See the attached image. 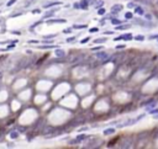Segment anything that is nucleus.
Masks as SVG:
<instances>
[{
  "label": "nucleus",
  "mask_w": 158,
  "mask_h": 149,
  "mask_svg": "<svg viewBox=\"0 0 158 149\" xmlns=\"http://www.w3.org/2000/svg\"><path fill=\"white\" fill-rule=\"evenodd\" d=\"M130 26L128 24H126V25H122V24H120V25H117V27H115V30H127V29H130Z\"/></svg>",
  "instance_id": "1a4fd4ad"
},
{
  "label": "nucleus",
  "mask_w": 158,
  "mask_h": 149,
  "mask_svg": "<svg viewBox=\"0 0 158 149\" xmlns=\"http://www.w3.org/2000/svg\"><path fill=\"white\" fill-rule=\"evenodd\" d=\"M115 133V129L114 128H108V129H105L104 131V134L105 136H109V134H114Z\"/></svg>",
  "instance_id": "2eb2a0df"
},
{
  "label": "nucleus",
  "mask_w": 158,
  "mask_h": 149,
  "mask_svg": "<svg viewBox=\"0 0 158 149\" xmlns=\"http://www.w3.org/2000/svg\"><path fill=\"white\" fill-rule=\"evenodd\" d=\"M54 11H56V10H52V11H49V12H47V14H46V15H45V17H49V16H53V14H54Z\"/></svg>",
  "instance_id": "393cba45"
},
{
  "label": "nucleus",
  "mask_w": 158,
  "mask_h": 149,
  "mask_svg": "<svg viewBox=\"0 0 158 149\" xmlns=\"http://www.w3.org/2000/svg\"><path fill=\"white\" fill-rule=\"evenodd\" d=\"M90 40V37H87V38H84V40H82V43H87L88 41Z\"/></svg>",
  "instance_id": "7c9ffc66"
},
{
  "label": "nucleus",
  "mask_w": 158,
  "mask_h": 149,
  "mask_svg": "<svg viewBox=\"0 0 158 149\" xmlns=\"http://www.w3.org/2000/svg\"><path fill=\"white\" fill-rule=\"evenodd\" d=\"M87 138H88V136H87V134H80V136H78V137H77V139H78L79 142H80V141H83V139H87Z\"/></svg>",
  "instance_id": "a211bd4d"
},
{
  "label": "nucleus",
  "mask_w": 158,
  "mask_h": 149,
  "mask_svg": "<svg viewBox=\"0 0 158 149\" xmlns=\"http://www.w3.org/2000/svg\"><path fill=\"white\" fill-rule=\"evenodd\" d=\"M133 143H135V139L133 137H124L121 141L119 142V147L122 148V149H127V148H132L133 147Z\"/></svg>",
  "instance_id": "f257e3e1"
},
{
  "label": "nucleus",
  "mask_w": 158,
  "mask_h": 149,
  "mask_svg": "<svg viewBox=\"0 0 158 149\" xmlns=\"http://www.w3.org/2000/svg\"><path fill=\"white\" fill-rule=\"evenodd\" d=\"M135 6H136V3L135 1H131V3L127 4V8H135Z\"/></svg>",
  "instance_id": "bb28decb"
},
{
  "label": "nucleus",
  "mask_w": 158,
  "mask_h": 149,
  "mask_svg": "<svg viewBox=\"0 0 158 149\" xmlns=\"http://www.w3.org/2000/svg\"><path fill=\"white\" fill-rule=\"evenodd\" d=\"M15 1H16V0H11V1H10V3H9V4H8V5H9V6H10V5H12V4H14V3H15Z\"/></svg>",
  "instance_id": "4c0bfd02"
},
{
  "label": "nucleus",
  "mask_w": 158,
  "mask_h": 149,
  "mask_svg": "<svg viewBox=\"0 0 158 149\" xmlns=\"http://www.w3.org/2000/svg\"><path fill=\"white\" fill-rule=\"evenodd\" d=\"M152 138H155V139H156V138H158V128H156L155 131L152 132Z\"/></svg>",
  "instance_id": "6ab92c4d"
},
{
  "label": "nucleus",
  "mask_w": 158,
  "mask_h": 149,
  "mask_svg": "<svg viewBox=\"0 0 158 149\" xmlns=\"http://www.w3.org/2000/svg\"><path fill=\"white\" fill-rule=\"evenodd\" d=\"M49 22H66V20H52Z\"/></svg>",
  "instance_id": "2f4dec72"
},
{
  "label": "nucleus",
  "mask_w": 158,
  "mask_h": 149,
  "mask_svg": "<svg viewBox=\"0 0 158 149\" xmlns=\"http://www.w3.org/2000/svg\"><path fill=\"white\" fill-rule=\"evenodd\" d=\"M125 17H126L127 20H131V18L133 17V14H132V12H127L126 15H125Z\"/></svg>",
  "instance_id": "4be33fe9"
},
{
  "label": "nucleus",
  "mask_w": 158,
  "mask_h": 149,
  "mask_svg": "<svg viewBox=\"0 0 158 149\" xmlns=\"http://www.w3.org/2000/svg\"><path fill=\"white\" fill-rule=\"evenodd\" d=\"M95 57H96L98 59H99V60H101V62H104V60L106 59V57H108V53H106V52H103V51H101V52L96 53Z\"/></svg>",
  "instance_id": "0eeeda50"
},
{
  "label": "nucleus",
  "mask_w": 158,
  "mask_h": 149,
  "mask_svg": "<svg viewBox=\"0 0 158 149\" xmlns=\"http://www.w3.org/2000/svg\"><path fill=\"white\" fill-rule=\"evenodd\" d=\"M74 40H76V38H74V37H72V38H68V40H67V42H73Z\"/></svg>",
  "instance_id": "e433bc0d"
},
{
  "label": "nucleus",
  "mask_w": 158,
  "mask_h": 149,
  "mask_svg": "<svg viewBox=\"0 0 158 149\" xmlns=\"http://www.w3.org/2000/svg\"><path fill=\"white\" fill-rule=\"evenodd\" d=\"M88 6H89V3H88V0H82V1L79 3V9H83V10H87Z\"/></svg>",
  "instance_id": "6e6552de"
},
{
  "label": "nucleus",
  "mask_w": 158,
  "mask_h": 149,
  "mask_svg": "<svg viewBox=\"0 0 158 149\" xmlns=\"http://www.w3.org/2000/svg\"><path fill=\"white\" fill-rule=\"evenodd\" d=\"M101 143H103V141H101V139L93 138V139H90V141L87 143L85 148H99V147L101 146Z\"/></svg>",
  "instance_id": "7ed1b4c3"
},
{
  "label": "nucleus",
  "mask_w": 158,
  "mask_h": 149,
  "mask_svg": "<svg viewBox=\"0 0 158 149\" xmlns=\"http://www.w3.org/2000/svg\"><path fill=\"white\" fill-rule=\"evenodd\" d=\"M56 55L59 58H64L66 57V53H64V51H62V49H57L56 51Z\"/></svg>",
  "instance_id": "9b49d317"
},
{
  "label": "nucleus",
  "mask_w": 158,
  "mask_h": 149,
  "mask_svg": "<svg viewBox=\"0 0 158 149\" xmlns=\"http://www.w3.org/2000/svg\"><path fill=\"white\" fill-rule=\"evenodd\" d=\"M77 143H79V141H78V139H73V141H71V142H69V144H77Z\"/></svg>",
  "instance_id": "c756f323"
},
{
  "label": "nucleus",
  "mask_w": 158,
  "mask_h": 149,
  "mask_svg": "<svg viewBox=\"0 0 158 149\" xmlns=\"http://www.w3.org/2000/svg\"><path fill=\"white\" fill-rule=\"evenodd\" d=\"M56 5H61V3H59V1H53V3H48V4H45V6H43V8L48 9V8H51V6H56Z\"/></svg>",
  "instance_id": "f8f14e48"
},
{
  "label": "nucleus",
  "mask_w": 158,
  "mask_h": 149,
  "mask_svg": "<svg viewBox=\"0 0 158 149\" xmlns=\"http://www.w3.org/2000/svg\"><path fill=\"white\" fill-rule=\"evenodd\" d=\"M99 49H101V47H94L93 48V51H99Z\"/></svg>",
  "instance_id": "58836bf2"
},
{
  "label": "nucleus",
  "mask_w": 158,
  "mask_h": 149,
  "mask_svg": "<svg viewBox=\"0 0 158 149\" xmlns=\"http://www.w3.org/2000/svg\"><path fill=\"white\" fill-rule=\"evenodd\" d=\"M137 122V120L136 118H130V120H126V121H125V122L124 123H121V124H119L117 126V128H122V127H127V126H132V124H135V123H136Z\"/></svg>",
  "instance_id": "39448f33"
},
{
  "label": "nucleus",
  "mask_w": 158,
  "mask_h": 149,
  "mask_svg": "<svg viewBox=\"0 0 158 149\" xmlns=\"http://www.w3.org/2000/svg\"><path fill=\"white\" fill-rule=\"evenodd\" d=\"M121 38L125 40V41H131V40L133 38V37H132L131 33H127V35H122V36H121Z\"/></svg>",
  "instance_id": "4468645a"
},
{
  "label": "nucleus",
  "mask_w": 158,
  "mask_h": 149,
  "mask_svg": "<svg viewBox=\"0 0 158 149\" xmlns=\"http://www.w3.org/2000/svg\"><path fill=\"white\" fill-rule=\"evenodd\" d=\"M133 22H135L136 25H140V26H142V27H145V29H151V27H155V26H156L155 22H152V21H150V20L145 21V20H141V18H133Z\"/></svg>",
  "instance_id": "f03ea898"
},
{
  "label": "nucleus",
  "mask_w": 158,
  "mask_h": 149,
  "mask_svg": "<svg viewBox=\"0 0 158 149\" xmlns=\"http://www.w3.org/2000/svg\"><path fill=\"white\" fill-rule=\"evenodd\" d=\"M74 27V29H77V30H83V29H87V25H74L73 26Z\"/></svg>",
  "instance_id": "f3484780"
},
{
  "label": "nucleus",
  "mask_w": 158,
  "mask_h": 149,
  "mask_svg": "<svg viewBox=\"0 0 158 149\" xmlns=\"http://www.w3.org/2000/svg\"><path fill=\"white\" fill-rule=\"evenodd\" d=\"M84 122H85V118L83 117V116H78V117H76L72 121V122H69V126H71V127H73V126H80Z\"/></svg>",
  "instance_id": "20e7f679"
},
{
  "label": "nucleus",
  "mask_w": 158,
  "mask_h": 149,
  "mask_svg": "<svg viewBox=\"0 0 158 149\" xmlns=\"http://www.w3.org/2000/svg\"><path fill=\"white\" fill-rule=\"evenodd\" d=\"M155 118H156V120H158V112L156 113V116H155Z\"/></svg>",
  "instance_id": "a19ab883"
},
{
  "label": "nucleus",
  "mask_w": 158,
  "mask_h": 149,
  "mask_svg": "<svg viewBox=\"0 0 158 149\" xmlns=\"http://www.w3.org/2000/svg\"><path fill=\"white\" fill-rule=\"evenodd\" d=\"M147 105H148V106H147V111H150L151 109H153V107H156V106H157V101L153 100V101H151V102H148Z\"/></svg>",
  "instance_id": "9d476101"
},
{
  "label": "nucleus",
  "mask_w": 158,
  "mask_h": 149,
  "mask_svg": "<svg viewBox=\"0 0 158 149\" xmlns=\"http://www.w3.org/2000/svg\"><path fill=\"white\" fill-rule=\"evenodd\" d=\"M135 40H136V41H143V40H145V36H142V35H138V36H136V37H135Z\"/></svg>",
  "instance_id": "412c9836"
},
{
  "label": "nucleus",
  "mask_w": 158,
  "mask_h": 149,
  "mask_svg": "<svg viewBox=\"0 0 158 149\" xmlns=\"http://www.w3.org/2000/svg\"><path fill=\"white\" fill-rule=\"evenodd\" d=\"M64 32H66V33H69V32H72V30L68 29V30H64Z\"/></svg>",
  "instance_id": "ea45409f"
},
{
  "label": "nucleus",
  "mask_w": 158,
  "mask_h": 149,
  "mask_svg": "<svg viewBox=\"0 0 158 149\" xmlns=\"http://www.w3.org/2000/svg\"><path fill=\"white\" fill-rule=\"evenodd\" d=\"M99 31V27H93V29L89 30V32H91V33H94V32H98Z\"/></svg>",
  "instance_id": "a878e982"
},
{
  "label": "nucleus",
  "mask_w": 158,
  "mask_h": 149,
  "mask_svg": "<svg viewBox=\"0 0 158 149\" xmlns=\"http://www.w3.org/2000/svg\"><path fill=\"white\" fill-rule=\"evenodd\" d=\"M116 48H117V49H124V48H125V46H124V44H119Z\"/></svg>",
  "instance_id": "473e14b6"
},
{
  "label": "nucleus",
  "mask_w": 158,
  "mask_h": 149,
  "mask_svg": "<svg viewBox=\"0 0 158 149\" xmlns=\"http://www.w3.org/2000/svg\"><path fill=\"white\" fill-rule=\"evenodd\" d=\"M113 33H114L113 31H106V32H105V35H113Z\"/></svg>",
  "instance_id": "f704fd0d"
},
{
  "label": "nucleus",
  "mask_w": 158,
  "mask_h": 149,
  "mask_svg": "<svg viewBox=\"0 0 158 149\" xmlns=\"http://www.w3.org/2000/svg\"><path fill=\"white\" fill-rule=\"evenodd\" d=\"M98 14H99V15H104V14H105V9H103V8H99V9H98Z\"/></svg>",
  "instance_id": "5701e85b"
},
{
  "label": "nucleus",
  "mask_w": 158,
  "mask_h": 149,
  "mask_svg": "<svg viewBox=\"0 0 158 149\" xmlns=\"http://www.w3.org/2000/svg\"><path fill=\"white\" fill-rule=\"evenodd\" d=\"M106 41H108L106 38H98V40H95V43H105Z\"/></svg>",
  "instance_id": "aec40b11"
},
{
  "label": "nucleus",
  "mask_w": 158,
  "mask_h": 149,
  "mask_svg": "<svg viewBox=\"0 0 158 149\" xmlns=\"http://www.w3.org/2000/svg\"><path fill=\"white\" fill-rule=\"evenodd\" d=\"M111 24L113 25H120V24H122V21L119 20V18H111Z\"/></svg>",
  "instance_id": "dca6fc26"
},
{
  "label": "nucleus",
  "mask_w": 158,
  "mask_h": 149,
  "mask_svg": "<svg viewBox=\"0 0 158 149\" xmlns=\"http://www.w3.org/2000/svg\"><path fill=\"white\" fill-rule=\"evenodd\" d=\"M135 12L138 14V15H143L145 14V11H143V9L141 6H135Z\"/></svg>",
  "instance_id": "ddd939ff"
},
{
  "label": "nucleus",
  "mask_w": 158,
  "mask_h": 149,
  "mask_svg": "<svg viewBox=\"0 0 158 149\" xmlns=\"http://www.w3.org/2000/svg\"><path fill=\"white\" fill-rule=\"evenodd\" d=\"M157 112H158V110H157V109H155V107L150 110V113H152V115H155V113H157Z\"/></svg>",
  "instance_id": "c85d7f7f"
},
{
  "label": "nucleus",
  "mask_w": 158,
  "mask_h": 149,
  "mask_svg": "<svg viewBox=\"0 0 158 149\" xmlns=\"http://www.w3.org/2000/svg\"><path fill=\"white\" fill-rule=\"evenodd\" d=\"M122 8H124V6L121 5V4H115V5L113 6V9H111V12H113L114 15H116L117 12H120V11L122 10Z\"/></svg>",
  "instance_id": "423d86ee"
},
{
  "label": "nucleus",
  "mask_w": 158,
  "mask_h": 149,
  "mask_svg": "<svg viewBox=\"0 0 158 149\" xmlns=\"http://www.w3.org/2000/svg\"><path fill=\"white\" fill-rule=\"evenodd\" d=\"M143 117H145V115H140V116H138V117H137L136 120H137V121H140V120H142Z\"/></svg>",
  "instance_id": "72a5a7b5"
},
{
  "label": "nucleus",
  "mask_w": 158,
  "mask_h": 149,
  "mask_svg": "<svg viewBox=\"0 0 158 149\" xmlns=\"http://www.w3.org/2000/svg\"><path fill=\"white\" fill-rule=\"evenodd\" d=\"M104 5V1H101V0H100V1H98V4H96V9H99L100 6H103Z\"/></svg>",
  "instance_id": "cd10ccee"
},
{
  "label": "nucleus",
  "mask_w": 158,
  "mask_h": 149,
  "mask_svg": "<svg viewBox=\"0 0 158 149\" xmlns=\"http://www.w3.org/2000/svg\"><path fill=\"white\" fill-rule=\"evenodd\" d=\"M74 9H79V3H76V4H74Z\"/></svg>",
  "instance_id": "c9c22d12"
},
{
  "label": "nucleus",
  "mask_w": 158,
  "mask_h": 149,
  "mask_svg": "<svg viewBox=\"0 0 158 149\" xmlns=\"http://www.w3.org/2000/svg\"><path fill=\"white\" fill-rule=\"evenodd\" d=\"M143 15H145V17H146V20H152V15L151 14H143Z\"/></svg>",
  "instance_id": "b1692460"
}]
</instances>
